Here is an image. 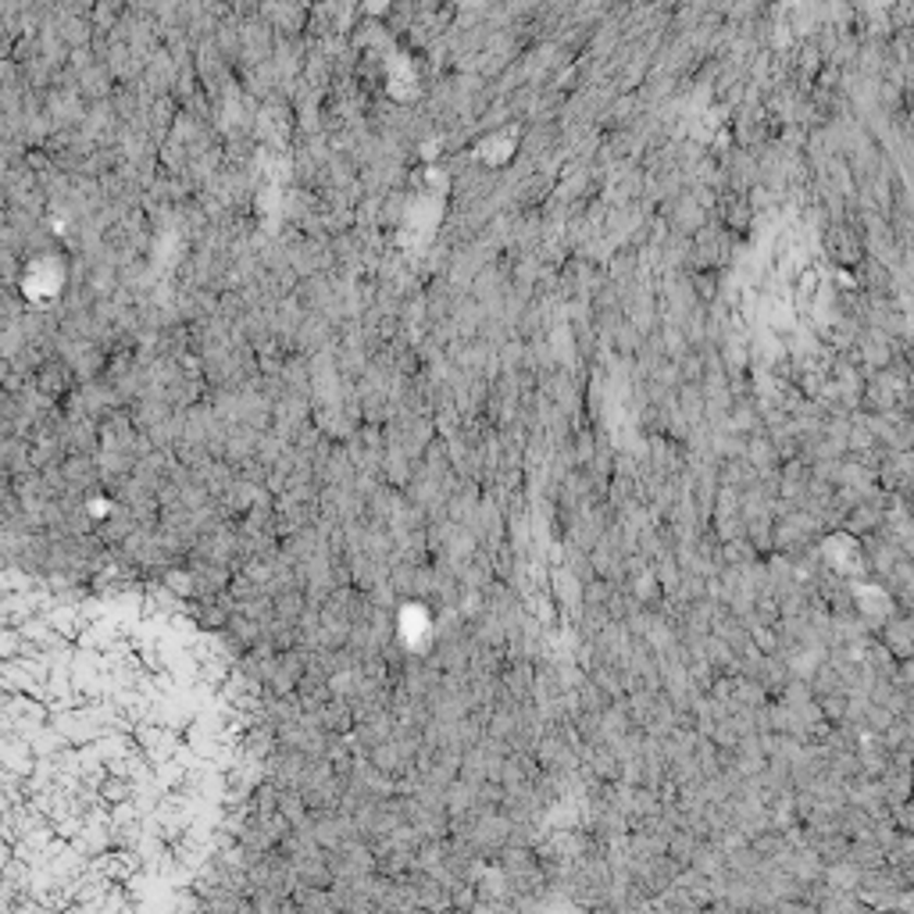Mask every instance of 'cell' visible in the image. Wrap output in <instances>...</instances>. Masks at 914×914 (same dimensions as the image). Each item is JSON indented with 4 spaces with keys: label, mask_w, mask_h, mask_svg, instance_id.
Returning <instances> with one entry per match:
<instances>
[{
    "label": "cell",
    "mask_w": 914,
    "mask_h": 914,
    "mask_svg": "<svg viewBox=\"0 0 914 914\" xmlns=\"http://www.w3.org/2000/svg\"><path fill=\"white\" fill-rule=\"evenodd\" d=\"M72 365L69 362H47L36 368V390H40L44 397H50V401H64V397L72 393Z\"/></svg>",
    "instance_id": "cell-1"
},
{
    "label": "cell",
    "mask_w": 914,
    "mask_h": 914,
    "mask_svg": "<svg viewBox=\"0 0 914 914\" xmlns=\"http://www.w3.org/2000/svg\"><path fill=\"white\" fill-rule=\"evenodd\" d=\"M826 247L829 254L836 257L840 265H857L861 257H865V247H861V236H857V229H846V226H836L829 229V236H826Z\"/></svg>",
    "instance_id": "cell-2"
},
{
    "label": "cell",
    "mask_w": 914,
    "mask_h": 914,
    "mask_svg": "<svg viewBox=\"0 0 914 914\" xmlns=\"http://www.w3.org/2000/svg\"><path fill=\"white\" fill-rule=\"evenodd\" d=\"M718 215H722V226L732 229V233H751L754 215H751V204H746V197H740V193H729V197H722V204H718Z\"/></svg>",
    "instance_id": "cell-3"
},
{
    "label": "cell",
    "mask_w": 914,
    "mask_h": 914,
    "mask_svg": "<svg viewBox=\"0 0 914 914\" xmlns=\"http://www.w3.org/2000/svg\"><path fill=\"white\" fill-rule=\"evenodd\" d=\"M0 415H4V393H0Z\"/></svg>",
    "instance_id": "cell-4"
}]
</instances>
